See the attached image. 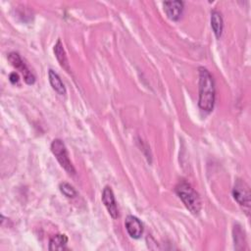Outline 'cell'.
I'll return each instance as SVG.
<instances>
[{"mask_svg": "<svg viewBox=\"0 0 251 251\" xmlns=\"http://www.w3.org/2000/svg\"><path fill=\"white\" fill-rule=\"evenodd\" d=\"M215 83L210 72L203 68H199V99L198 106L205 112H211L215 105Z\"/></svg>", "mask_w": 251, "mask_h": 251, "instance_id": "1", "label": "cell"}, {"mask_svg": "<svg viewBox=\"0 0 251 251\" xmlns=\"http://www.w3.org/2000/svg\"><path fill=\"white\" fill-rule=\"evenodd\" d=\"M164 11L167 17L172 21H177L183 11V2L182 1H170L164 2Z\"/></svg>", "mask_w": 251, "mask_h": 251, "instance_id": "8", "label": "cell"}, {"mask_svg": "<svg viewBox=\"0 0 251 251\" xmlns=\"http://www.w3.org/2000/svg\"><path fill=\"white\" fill-rule=\"evenodd\" d=\"M51 151L54 154V156L56 157L57 161L62 166V168H64V170L68 174H70V175H75V168H74V166H73V164H72V162L69 158L66 145L61 139L56 138L52 141Z\"/></svg>", "mask_w": 251, "mask_h": 251, "instance_id": "3", "label": "cell"}, {"mask_svg": "<svg viewBox=\"0 0 251 251\" xmlns=\"http://www.w3.org/2000/svg\"><path fill=\"white\" fill-rule=\"evenodd\" d=\"M232 196L235 201L243 207L246 214L250 211V188L249 185L242 179H236L232 188Z\"/></svg>", "mask_w": 251, "mask_h": 251, "instance_id": "4", "label": "cell"}, {"mask_svg": "<svg viewBox=\"0 0 251 251\" xmlns=\"http://www.w3.org/2000/svg\"><path fill=\"white\" fill-rule=\"evenodd\" d=\"M68 243V237L66 234L58 233L53 235L49 241V250H64Z\"/></svg>", "mask_w": 251, "mask_h": 251, "instance_id": "12", "label": "cell"}, {"mask_svg": "<svg viewBox=\"0 0 251 251\" xmlns=\"http://www.w3.org/2000/svg\"><path fill=\"white\" fill-rule=\"evenodd\" d=\"M48 77H49V82H50L52 88L59 95H65L66 94V87H65L62 79L58 75V74L55 73L53 70H49Z\"/></svg>", "mask_w": 251, "mask_h": 251, "instance_id": "10", "label": "cell"}, {"mask_svg": "<svg viewBox=\"0 0 251 251\" xmlns=\"http://www.w3.org/2000/svg\"><path fill=\"white\" fill-rule=\"evenodd\" d=\"M9 79H10V81H11L13 84H16V83H18V82H19V80H20V76H19V75H18L16 72H13V73H11V74H10V75H9Z\"/></svg>", "mask_w": 251, "mask_h": 251, "instance_id": "15", "label": "cell"}, {"mask_svg": "<svg viewBox=\"0 0 251 251\" xmlns=\"http://www.w3.org/2000/svg\"><path fill=\"white\" fill-rule=\"evenodd\" d=\"M125 226L128 235L132 238H139L143 232V226L140 220L134 216H127L125 221Z\"/></svg>", "mask_w": 251, "mask_h": 251, "instance_id": "7", "label": "cell"}, {"mask_svg": "<svg viewBox=\"0 0 251 251\" xmlns=\"http://www.w3.org/2000/svg\"><path fill=\"white\" fill-rule=\"evenodd\" d=\"M54 53H55V56H56L59 64H60V66L62 68H64L67 72H70V67H69L67 55H66L65 49H64L63 44H62L60 39L56 42V44L54 46Z\"/></svg>", "mask_w": 251, "mask_h": 251, "instance_id": "11", "label": "cell"}, {"mask_svg": "<svg viewBox=\"0 0 251 251\" xmlns=\"http://www.w3.org/2000/svg\"><path fill=\"white\" fill-rule=\"evenodd\" d=\"M102 202L105 205L108 213L113 219H117L119 217V211L115 199V195L113 190L109 186H105L102 192Z\"/></svg>", "mask_w": 251, "mask_h": 251, "instance_id": "6", "label": "cell"}, {"mask_svg": "<svg viewBox=\"0 0 251 251\" xmlns=\"http://www.w3.org/2000/svg\"><path fill=\"white\" fill-rule=\"evenodd\" d=\"M233 232H234V244H242L243 243V239H244V234H243V231L242 229L240 228L239 226H234V229H233Z\"/></svg>", "mask_w": 251, "mask_h": 251, "instance_id": "14", "label": "cell"}, {"mask_svg": "<svg viewBox=\"0 0 251 251\" xmlns=\"http://www.w3.org/2000/svg\"><path fill=\"white\" fill-rule=\"evenodd\" d=\"M211 26H212L215 36L217 38H220L223 33L224 23H223L222 15L216 10H213L211 12Z\"/></svg>", "mask_w": 251, "mask_h": 251, "instance_id": "9", "label": "cell"}, {"mask_svg": "<svg viewBox=\"0 0 251 251\" xmlns=\"http://www.w3.org/2000/svg\"><path fill=\"white\" fill-rule=\"evenodd\" d=\"M59 187H60V191H61L66 197L74 198V197L76 196V191L75 190V188H74L71 184H69V183H67V182H62Z\"/></svg>", "mask_w": 251, "mask_h": 251, "instance_id": "13", "label": "cell"}, {"mask_svg": "<svg viewBox=\"0 0 251 251\" xmlns=\"http://www.w3.org/2000/svg\"><path fill=\"white\" fill-rule=\"evenodd\" d=\"M8 61L11 63V65L13 67H15L16 69H18L23 76H24V79L25 81L27 83V84H32L34 83L35 81V77L33 75V74L29 71V69L27 68V66L24 63V61L22 60V58L20 57V55L16 52H11L9 55H8Z\"/></svg>", "mask_w": 251, "mask_h": 251, "instance_id": "5", "label": "cell"}, {"mask_svg": "<svg viewBox=\"0 0 251 251\" xmlns=\"http://www.w3.org/2000/svg\"><path fill=\"white\" fill-rule=\"evenodd\" d=\"M176 192L181 199L185 207L194 215H197L201 210V199L194 188L185 180L177 183Z\"/></svg>", "mask_w": 251, "mask_h": 251, "instance_id": "2", "label": "cell"}]
</instances>
